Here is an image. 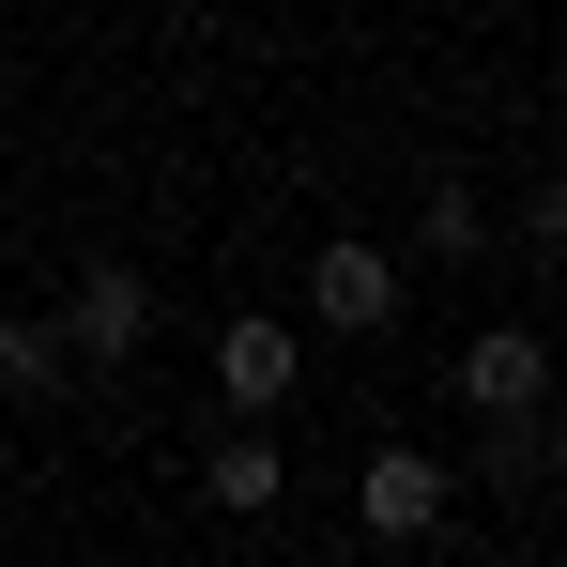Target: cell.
Listing matches in <instances>:
<instances>
[{
	"label": "cell",
	"instance_id": "cell-1",
	"mask_svg": "<svg viewBox=\"0 0 567 567\" xmlns=\"http://www.w3.org/2000/svg\"><path fill=\"white\" fill-rule=\"evenodd\" d=\"M47 322L78 338V369H138V353H154V277H138V261H78Z\"/></svg>",
	"mask_w": 567,
	"mask_h": 567
},
{
	"label": "cell",
	"instance_id": "cell-2",
	"mask_svg": "<svg viewBox=\"0 0 567 567\" xmlns=\"http://www.w3.org/2000/svg\"><path fill=\"white\" fill-rule=\"evenodd\" d=\"M445 506H461V461H430V445H369V461H353V522H369L383 553L445 537Z\"/></svg>",
	"mask_w": 567,
	"mask_h": 567
},
{
	"label": "cell",
	"instance_id": "cell-3",
	"mask_svg": "<svg viewBox=\"0 0 567 567\" xmlns=\"http://www.w3.org/2000/svg\"><path fill=\"white\" fill-rule=\"evenodd\" d=\"M307 322H322V338H383V322H399V261H383L369 230H322V246H307Z\"/></svg>",
	"mask_w": 567,
	"mask_h": 567
},
{
	"label": "cell",
	"instance_id": "cell-4",
	"mask_svg": "<svg viewBox=\"0 0 567 567\" xmlns=\"http://www.w3.org/2000/svg\"><path fill=\"white\" fill-rule=\"evenodd\" d=\"M445 383H461L475 430H491V414H537V399H553V338H537V322H475Z\"/></svg>",
	"mask_w": 567,
	"mask_h": 567
},
{
	"label": "cell",
	"instance_id": "cell-5",
	"mask_svg": "<svg viewBox=\"0 0 567 567\" xmlns=\"http://www.w3.org/2000/svg\"><path fill=\"white\" fill-rule=\"evenodd\" d=\"M277 491H291V445L261 430V414H230V430L199 445V506H215V522H261Z\"/></svg>",
	"mask_w": 567,
	"mask_h": 567
},
{
	"label": "cell",
	"instance_id": "cell-6",
	"mask_svg": "<svg viewBox=\"0 0 567 567\" xmlns=\"http://www.w3.org/2000/svg\"><path fill=\"white\" fill-rule=\"evenodd\" d=\"M291 383H307V338H291V322H261V307L215 322V399H230V414H277Z\"/></svg>",
	"mask_w": 567,
	"mask_h": 567
},
{
	"label": "cell",
	"instance_id": "cell-7",
	"mask_svg": "<svg viewBox=\"0 0 567 567\" xmlns=\"http://www.w3.org/2000/svg\"><path fill=\"white\" fill-rule=\"evenodd\" d=\"M62 383H78V338L47 307H0V399H62Z\"/></svg>",
	"mask_w": 567,
	"mask_h": 567
},
{
	"label": "cell",
	"instance_id": "cell-8",
	"mask_svg": "<svg viewBox=\"0 0 567 567\" xmlns=\"http://www.w3.org/2000/svg\"><path fill=\"white\" fill-rule=\"evenodd\" d=\"M414 246H430V261H475V246H491V199H475L461 169H445V185L414 199Z\"/></svg>",
	"mask_w": 567,
	"mask_h": 567
},
{
	"label": "cell",
	"instance_id": "cell-9",
	"mask_svg": "<svg viewBox=\"0 0 567 567\" xmlns=\"http://www.w3.org/2000/svg\"><path fill=\"white\" fill-rule=\"evenodd\" d=\"M522 261H553V277H567V185H537V199H522Z\"/></svg>",
	"mask_w": 567,
	"mask_h": 567
},
{
	"label": "cell",
	"instance_id": "cell-10",
	"mask_svg": "<svg viewBox=\"0 0 567 567\" xmlns=\"http://www.w3.org/2000/svg\"><path fill=\"white\" fill-rule=\"evenodd\" d=\"M475 16H506V0H475Z\"/></svg>",
	"mask_w": 567,
	"mask_h": 567
}]
</instances>
